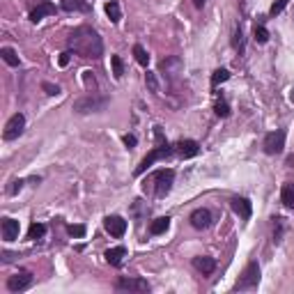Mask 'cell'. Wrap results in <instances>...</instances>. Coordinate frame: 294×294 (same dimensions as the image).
Masks as SVG:
<instances>
[{
	"instance_id": "obj_27",
	"label": "cell",
	"mask_w": 294,
	"mask_h": 294,
	"mask_svg": "<svg viewBox=\"0 0 294 294\" xmlns=\"http://www.w3.org/2000/svg\"><path fill=\"white\" fill-rule=\"evenodd\" d=\"M253 37H255V42L258 44H267L269 42V30L264 28V23H255V28H253Z\"/></svg>"
},
{
	"instance_id": "obj_9",
	"label": "cell",
	"mask_w": 294,
	"mask_h": 294,
	"mask_svg": "<svg viewBox=\"0 0 294 294\" xmlns=\"http://www.w3.org/2000/svg\"><path fill=\"white\" fill-rule=\"evenodd\" d=\"M32 285V274L30 271H18L14 276L7 278V290L9 292H23Z\"/></svg>"
},
{
	"instance_id": "obj_31",
	"label": "cell",
	"mask_w": 294,
	"mask_h": 294,
	"mask_svg": "<svg viewBox=\"0 0 294 294\" xmlns=\"http://www.w3.org/2000/svg\"><path fill=\"white\" fill-rule=\"evenodd\" d=\"M214 110H216V115L218 117H228L230 115V106H228V101H225V99H216V106H214Z\"/></svg>"
},
{
	"instance_id": "obj_12",
	"label": "cell",
	"mask_w": 294,
	"mask_h": 294,
	"mask_svg": "<svg viewBox=\"0 0 294 294\" xmlns=\"http://www.w3.org/2000/svg\"><path fill=\"white\" fill-rule=\"evenodd\" d=\"M51 14H55V5H53V2H48V0H39L37 7L30 12V21H32V23H39L44 16H51Z\"/></svg>"
},
{
	"instance_id": "obj_35",
	"label": "cell",
	"mask_w": 294,
	"mask_h": 294,
	"mask_svg": "<svg viewBox=\"0 0 294 294\" xmlns=\"http://www.w3.org/2000/svg\"><path fill=\"white\" fill-rule=\"evenodd\" d=\"M67 232L76 237V239H83L85 237V225H67Z\"/></svg>"
},
{
	"instance_id": "obj_40",
	"label": "cell",
	"mask_w": 294,
	"mask_h": 294,
	"mask_svg": "<svg viewBox=\"0 0 294 294\" xmlns=\"http://www.w3.org/2000/svg\"><path fill=\"white\" fill-rule=\"evenodd\" d=\"M204 2H207V0H193V5L198 7V9H202V7H204Z\"/></svg>"
},
{
	"instance_id": "obj_39",
	"label": "cell",
	"mask_w": 294,
	"mask_h": 294,
	"mask_svg": "<svg viewBox=\"0 0 294 294\" xmlns=\"http://www.w3.org/2000/svg\"><path fill=\"white\" fill-rule=\"evenodd\" d=\"M23 184H25V182H23V180H18V182H14V186H12V191H9V193H12V196H16V193H18V191H21V189H23Z\"/></svg>"
},
{
	"instance_id": "obj_1",
	"label": "cell",
	"mask_w": 294,
	"mask_h": 294,
	"mask_svg": "<svg viewBox=\"0 0 294 294\" xmlns=\"http://www.w3.org/2000/svg\"><path fill=\"white\" fill-rule=\"evenodd\" d=\"M67 48L72 51V53L81 55V58H88V60H99L103 55V42L99 32L90 25H78L69 32L67 37Z\"/></svg>"
},
{
	"instance_id": "obj_41",
	"label": "cell",
	"mask_w": 294,
	"mask_h": 294,
	"mask_svg": "<svg viewBox=\"0 0 294 294\" xmlns=\"http://www.w3.org/2000/svg\"><path fill=\"white\" fill-rule=\"evenodd\" d=\"M292 101H294V92H292Z\"/></svg>"
},
{
	"instance_id": "obj_29",
	"label": "cell",
	"mask_w": 294,
	"mask_h": 294,
	"mask_svg": "<svg viewBox=\"0 0 294 294\" xmlns=\"http://www.w3.org/2000/svg\"><path fill=\"white\" fill-rule=\"evenodd\" d=\"M228 78H230V72H228V69H216V72L211 74V88L216 90L218 85H221V83H225Z\"/></svg>"
},
{
	"instance_id": "obj_34",
	"label": "cell",
	"mask_w": 294,
	"mask_h": 294,
	"mask_svg": "<svg viewBox=\"0 0 294 294\" xmlns=\"http://www.w3.org/2000/svg\"><path fill=\"white\" fill-rule=\"evenodd\" d=\"M145 83H147V88H150L152 92H159V81H156V74H152V72L145 74Z\"/></svg>"
},
{
	"instance_id": "obj_2",
	"label": "cell",
	"mask_w": 294,
	"mask_h": 294,
	"mask_svg": "<svg viewBox=\"0 0 294 294\" xmlns=\"http://www.w3.org/2000/svg\"><path fill=\"white\" fill-rule=\"evenodd\" d=\"M173 184H175V170L173 168H161L152 173L147 180H145L143 189L145 193H152L154 198H166L170 191H173Z\"/></svg>"
},
{
	"instance_id": "obj_25",
	"label": "cell",
	"mask_w": 294,
	"mask_h": 294,
	"mask_svg": "<svg viewBox=\"0 0 294 294\" xmlns=\"http://www.w3.org/2000/svg\"><path fill=\"white\" fill-rule=\"evenodd\" d=\"M44 234H46V225L44 223H32L30 228H28V239H32V241L44 239Z\"/></svg>"
},
{
	"instance_id": "obj_11",
	"label": "cell",
	"mask_w": 294,
	"mask_h": 294,
	"mask_svg": "<svg viewBox=\"0 0 294 294\" xmlns=\"http://www.w3.org/2000/svg\"><path fill=\"white\" fill-rule=\"evenodd\" d=\"M159 74H163L166 78H175L177 74H182V60L180 58H166V60H161V65H159Z\"/></svg>"
},
{
	"instance_id": "obj_36",
	"label": "cell",
	"mask_w": 294,
	"mask_h": 294,
	"mask_svg": "<svg viewBox=\"0 0 294 294\" xmlns=\"http://www.w3.org/2000/svg\"><path fill=\"white\" fill-rule=\"evenodd\" d=\"M42 88H44V92H46L48 97H58L60 95V85H53V83H42Z\"/></svg>"
},
{
	"instance_id": "obj_5",
	"label": "cell",
	"mask_w": 294,
	"mask_h": 294,
	"mask_svg": "<svg viewBox=\"0 0 294 294\" xmlns=\"http://www.w3.org/2000/svg\"><path fill=\"white\" fill-rule=\"evenodd\" d=\"M260 285V264L258 260H251L246 264V269L241 271L239 281L234 285V292H246V290H255Z\"/></svg>"
},
{
	"instance_id": "obj_16",
	"label": "cell",
	"mask_w": 294,
	"mask_h": 294,
	"mask_svg": "<svg viewBox=\"0 0 294 294\" xmlns=\"http://www.w3.org/2000/svg\"><path fill=\"white\" fill-rule=\"evenodd\" d=\"M193 267H196L202 276H209V274L216 271V260L207 258V255H198V258H193Z\"/></svg>"
},
{
	"instance_id": "obj_3",
	"label": "cell",
	"mask_w": 294,
	"mask_h": 294,
	"mask_svg": "<svg viewBox=\"0 0 294 294\" xmlns=\"http://www.w3.org/2000/svg\"><path fill=\"white\" fill-rule=\"evenodd\" d=\"M154 133H156V140H159V145H156L154 150H152L150 154H147L143 161H140V166L136 168V175H143L145 170H150L156 161H166V159H170V156L175 154V145H170L168 140H163L161 126H154Z\"/></svg>"
},
{
	"instance_id": "obj_21",
	"label": "cell",
	"mask_w": 294,
	"mask_h": 294,
	"mask_svg": "<svg viewBox=\"0 0 294 294\" xmlns=\"http://www.w3.org/2000/svg\"><path fill=\"white\" fill-rule=\"evenodd\" d=\"M170 228V218L168 216H159L150 223V234H163Z\"/></svg>"
},
{
	"instance_id": "obj_23",
	"label": "cell",
	"mask_w": 294,
	"mask_h": 294,
	"mask_svg": "<svg viewBox=\"0 0 294 294\" xmlns=\"http://www.w3.org/2000/svg\"><path fill=\"white\" fill-rule=\"evenodd\" d=\"M106 14H108L110 23H120V18H122L120 2H117V0H108V2H106Z\"/></svg>"
},
{
	"instance_id": "obj_24",
	"label": "cell",
	"mask_w": 294,
	"mask_h": 294,
	"mask_svg": "<svg viewBox=\"0 0 294 294\" xmlns=\"http://www.w3.org/2000/svg\"><path fill=\"white\" fill-rule=\"evenodd\" d=\"M0 55H2V60H5L9 67H18V65H21L16 51H14L12 46H2V48H0Z\"/></svg>"
},
{
	"instance_id": "obj_18",
	"label": "cell",
	"mask_w": 294,
	"mask_h": 294,
	"mask_svg": "<svg viewBox=\"0 0 294 294\" xmlns=\"http://www.w3.org/2000/svg\"><path fill=\"white\" fill-rule=\"evenodd\" d=\"M2 239L5 241L18 239V221H14V218H2Z\"/></svg>"
},
{
	"instance_id": "obj_10",
	"label": "cell",
	"mask_w": 294,
	"mask_h": 294,
	"mask_svg": "<svg viewBox=\"0 0 294 294\" xmlns=\"http://www.w3.org/2000/svg\"><path fill=\"white\" fill-rule=\"evenodd\" d=\"M103 228H106V232L110 234V237H124L126 232V221L122 216H117V214H113V216H106L103 218Z\"/></svg>"
},
{
	"instance_id": "obj_20",
	"label": "cell",
	"mask_w": 294,
	"mask_h": 294,
	"mask_svg": "<svg viewBox=\"0 0 294 294\" xmlns=\"http://www.w3.org/2000/svg\"><path fill=\"white\" fill-rule=\"evenodd\" d=\"M62 9L65 12H90V5L83 0H62Z\"/></svg>"
},
{
	"instance_id": "obj_6",
	"label": "cell",
	"mask_w": 294,
	"mask_h": 294,
	"mask_svg": "<svg viewBox=\"0 0 294 294\" xmlns=\"http://www.w3.org/2000/svg\"><path fill=\"white\" fill-rule=\"evenodd\" d=\"M264 152L269 156L274 154H281L285 150V129H276V131H271L264 136V143H262Z\"/></svg>"
},
{
	"instance_id": "obj_8",
	"label": "cell",
	"mask_w": 294,
	"mask_h": 294,
	"mask_svg": "<svg viewBox=\"0 0 294 294\" xmlns=\"http://www.w3.org/2000/svg\"><path fill=\"white\" fill-rule=\"evenodd\" d=\"M25 129V115L23 113H14L9 117V122L5 124V140H14L18 138Z\"/></svg>"
},
{
	"instance_id": "obj_4",
	"label": "cell",
	"mask_w": 294,
	"mask_h": 294,
	"mask_svg": "<svg viewBox=\"0 0 294 294\" xmlns=\"http://www.w3.org/2000/svg\"><path fill=\"white\" fill-rule=\"evenodd\" d=\"M108 97H99L97 92H90L88 97H83V99H78L76 103H74V110L81 115H88V113H101L106 106H108Z\"/></svg>"
},
{
	"instance_id": "obj_7",
	"label": "cell",
	"mask_w": 294,
	"mask_h": 294,
	"mask_svg": "<svg viewBox=\"0 0 294 294\" xmlns=\"http://www.w3.org/2000/svg\"><path fill=\"white\" fill-rule=\"evenodd\" d=\"M115 290H120V292H150V283L145 278H120L115 283Z\"/></svg>"
},
{
	"instance_id": "obj_30",
	"label": "cell",
	"mask_w": 294,
	"mask_h": 294,
	"mask_svg": "<svg viewBox=\"0 0 294 294\" xmlns=\"http://www.w3.org/2000/svg\"><path fill=\"white\" fill-rule=\"evenodd\" d=\"M133 55H136V62H138L140 67L150 65V55H147V51H145L140 44H136V46H133Z\"/></svg>"
},
{
	"instance_id": "obj_14",
	"label": "cell",
	"mask_w": 294,
	"mask_h": 294,
	"mask_svg": "<svg viewBox=\"0 0 294 294\" xmlns=\"http://www.w3.org/2000/svg\"><path fill=\"white\" fill-rule=\"evenodd\" d=\"M175 152H177L182 159H191V156H198L200 145L196 143V140H180V143H175Z\"/></svg>"
},
{
	"instance_id": "obj_26",
	"label": "cell",
	"mask_w": 294,
	"mask_h": 294,
	"mask_svg": "<svg viewBox=\"0 0 294 294\" xmlns=\"http://www.w3.org/2000/svg\"><path fill=\"white\" fill-rule=\"evenodd\" d=\"M283 232H285V218L274 216V241H276V244L283 241Z\"/></svg>"
},
{
	"instance_id": "obj_17",
	"label": "cell",
	"mask_w": 294,
	"mask_h": 294,
	"mask_svg": "<svg viewBox=\"0 0 294 294\" xmlns=\"http://www.w3.org/2000/svg\"><path fill=\"white\" fill-rule=\"evenodd\" d=\"M103 258H106V262H108L110 267H120L126 258V248L124 246H113L103 253Z\"/></svg>"
},
{
	"instance_id": "obj_37",
	"label": "cell",
	"mask_w": 294,
	"mask_h": 294,
	"mask_svg": "<svg viewBox=\"0 0 294 294\" xmlns=\"http://www.w3.org/2000/svg\"><path fill=\"white\" fill-rule=\"evenodd\" d=\"M69 60H72V51H65V53H60V58H58V65L67 67L69 65Z\"/></svg>"
},
{
	"instance_id": "obj_22",
	"label": "cell",
	"mask_w": 294,
	"mask_h": 294,
	"mask_svg": "<svg viewBox=\"0 0 294 294\" xmlns=\"http://www.w3.org/2000/svg\"><path fill=\"white\" fill-rule=\"evenodd\" d=\"M281 200L288 209H294V184H283L281 189Z\"/></svg>"
},
{
	"instance_id": "obj_33",
	"label": "cell",
	"mask_w": 294,
	"mask_h": 294,
	"mask_svg": "<svg viewBox=\"0 0 294 294\" xmlns=\"http://www.w3.org/2000/svg\"><path fill=\"white\" fill-rule=\"evenodd\" d=\"M288 2H290V0H274V5H271L269 14H271V16H278V14H281L283 9L288 7Z\"/></svg>"
},
{
	"instance_id": "obj_15",
	"label": "cell",
	"mask_w": 294,
	"mask_h": 294,
	"mask_svg": "<svg viewBox=\"0 0 294 294\" xmlns=\"http://www.w3.org/2000/svg\"><path fill=\"white\" fill-rule=\"evenodd\" d=\"M232 209L241 221H248L251 214H253V204H251V200L248 198H232Z\"/></svg>"
},
{
	"instance_id": "obj_13",
	"label": "cell",
	"mask_w": 294,
	"mask_h": 294,
	"mask_svg": "<svg viewBox=\"0 0 294 294\" xmlns=\"http://www.w3.org/2000/svg\"><path fill=\"white\" fill-rule=\"evenodd\" d=\"M189 221H191V225L196 230H207L211 225V211L209 209H196Z\"/></svg>"
},
{
	"instance_id": "obj_28",
	"label": "cell",
	"mask_w": 294,
	"mask_h": 294,
	"mask_svg": "<svg viewBox=\"0 0 294 294\" xmlns=\"http://www.w3.org/2000/svg\"><path fill=\"white\" fill-rule=\"evenodd\" d=\"M110 65H113V76L115 81H120L124 76V62H122L120 55H110Z\"/></svg>"
},
{
	"instance_id": "obj_19",
	"label": "cell",
	"mask_w": 294,
	"mask_h": 294,
	"mask_svg": "<svg viewBox=\"0 0 294 294\" xmlns=\"http://www.w3.org/2000/svg\"><path fill=\"white\" fill-rule=\"evenodd\" d=\"M232 46H234V51H237L239 55H244V51H246V37H244V28H241V25H237V28H234Z\"/></svg>"
},
{
	"instance_id": "obj_38",
	"label": "cell",
	"mask_w": 294,
	"mask_h": 294,
	"mask_svg": "<svg viewBox=\"0 0 294 294\" xmlns=\"http://www.w3.org/2000/svg\"><path fill=\"white\" fill-rule=\"evenodd\" d=\"M122 140H124L126 147H136V143H138V140H136V136H131V133H126V136H124Z\"/></svg>"
},
{
	"instance_id": "obj_32",
	"label": "cell",
	"mask_w": 294,
	"mask_h": 294,
	"mask_svg": "<svg viewBox=\"0 0 294 294\" xmlns=\"http://www.w3.org/2000/svg\"><path fill=\"white\" fill-rule=\"evenodd\" d=\"M83 83H85V88L90 92H97V78H95V74L88 69V72H83Z\"/></svg>"
}]
</instances>
